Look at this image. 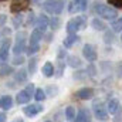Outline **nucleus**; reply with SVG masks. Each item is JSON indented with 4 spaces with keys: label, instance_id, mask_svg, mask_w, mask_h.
Instances as JSON below:
<instances>
[{
    "label": "nucleus",
    "instance_id": "obj_16",
    "mask_svg": "<svg viewBox=\"0 0 122 122\" xmlns=\"http://www.w3.org/2000/svg\"><path fill=\"white\" fill-rule=\"evenodd\" d=\"M0 107L3 109H10L13 107V98L10 95H4L1 99H0Z\"/></svg>",
    "mask_w": 122,
    "mask_h": 122
},
{
    "label": "nucleus",
    "instance_id": "obj_35",
    "mask_svg": "<svg viewBox=\"0 0 122 122\" xmlns=\"http://www.w3.org/2000/svg\"><path fill=\"white\" fill-rule=\"evenodd\" d=\"M88 71H90V72H88V75H91V77L95 74V72H94V71H95V68H94L92 65H90V67H88Z\"/></svg>",
    "mask_w": 122,
    "mask_h": 122
},
{
    "label": "nucleus",
    "instance_id": "obj_32",
    "mask_svg": "<svg viewBox=\"0 0 122 122\" xmlns=\"http://www.w3.org/2000/svg\"><path fill=\"white\" fill-rule=\"evenodd\" d=\"M109 4H114L115 7H122V0H108Z\"/></svg>",
    "mask_w": 122,
    "mask_h": 122
},
{
    "label": "nucleus",
    "instance_id": "obj_2",
    "mask_svg": "<svg viewBox=\"0 0 122 122\" xmlns=\"http://www.w3.org/2000/svg\"><path fill=\"white\" fill-rule=\"evenodd\" d=\"M44 10L53 16H58L61 14V11L64 10L65 6V0H47L44 4Z\"/></svg>",
    "mask_w": 122,
    "mask_h": 122
},
{
    "label": "nucleus",
    "instance_id": "obj_22",
    "mask_svg": "<svg viewBox=\"0 0 122 122\" xmlns=\"http://www.w3.org/2000/svg\"><path fill=\"white\" fill-rule=\"evenodd\" d=\"M81 60L78 58V57H75V56H70L68 57V65L70 67H72V68H78V67H81Z\"/></svg>",
    "mask_w": 122,
    "mask_h": 122
},
{
    "label": "nucleus",
    "instance_id": "obj_6",
    "mask_svg": "<svg viewBox=\"0 0 122 122\" xmlns=\"http://www.w3.org/2000/svg\"><path fill=\"white\" fill-rule=\"evenodd\" d=\"M9 47H10V40L4 38L0 44V64H3L4 61H7L9 57Z\"/></svg>",
    "mask_w": 122,
    "mask_h": 122
},
{
    "label": "nucleus",
    "instance_id": "obj_19",
    "mask_svg": "<svg viewBox=\"0 0 122 122\" xmlns=\"http://www.w3.org/2000/svg\"><path fill=\"white\" fill-rule=\"evenodd\" d=\"M54 65L51 64V62H46L44 64V67H43V74L46 75V77H53L54 75Z\"/></svg>",
    "mask_w": 122,
    "mask_h": 122
},
{
    "label": "nucleus",
    "instance_id": "obj_3",
    "mask_svg": "<svg viewBox=\"0 0 122 122\" xmlns=\"http://www.w3.org/2000/svg\"><path fill=\"white\" fill-rule=\"evenodd\" d=\"M26 37H27V34L24 33V31H21V33H19L17 34V37H16V44H14V47H13V53L16 54V56H20L27 47H26Z\"/></svg>",
    "mask_w": 122,
    "mask_h": 122
},
{
    "label": "nucleus",
    "instance_id": "obj_23",
    "mask_svg": "<svg viewBox=\"0 0 122 122\" xmlns=\"http://www.w3.org/2000/svg\"><path fill=\"white\" fill-rule=\"evenodd\" d=\"M112 30L115 31V33H121L122 31V16L121 17H117L114 21H112Z\"/></svg>",
    "mask_w": 122,
    "mask_h": 122
},
{
    "label": "nucleus",
    "instance_id": "obj_37",
    "mask_svg": "<svg viewBox=\"0 0 122 122\" xmlns=\"http://www.w3.org/2000/svg\"><path fill=\"white\" fill-rule=\"evenodd\" d=\"M14 122H23V119H16Z\"/></svg>",
    "mask_w": 122,
    "mask_h": 122
},
{
    "label": "nucleus",
    "instance_id": "obj_36",
    "mask_svg": "<svg viewBox=\"0 0 122 122\" xmlns=\"http://www.w3.org/2000/svg\"><path fill=\"white\" fill-rule=\"evenodd\" d=\"M0 122H6V115L3 112H0Z\"/></svg>",
    "mask_w": 122,
    "mask_h": 122
},
{
    "label": "nucleus",
    "instance_id": "obj_27",
    "mask_svg": "<svg viewBox=\"0 0 122 122\" xmlns=\"http://www.w3.org/2000/svg\"><path fill=\"white\" fill-rule=\"evenodd\" d=\"M38 48H40V46H29V47L26 48V51H27L29 56H33V54H36V53L38 51Z\"/></svg>",
    "mask_w": 122,
    "mask_h": 122
},
{
    "label": "nucleus",
    "instance_id": "obj_7",
    "mask_svg": "<svg viewBox=\"0 0 122 122\" xmlns=\"http://www.w3.org/2000/svg\"><path fill=\"white\" fill-rule=\"evenodd\" d=\"M82 54H84V57L87 58V61H91L92 62V61L97 60V51H95L94 46H91V44H85V46H84Z\"/></svg>",
    "mask_w": 122,
    "mask_h": 122
},
{
    "label": "nucleus",
    "instance_id": "obj_33",
    "mask_svg": "<svg viewBox=\"0 0 122 122\" xmlns=\"http://www.w3.org/2000/svg\"><path fill=\"white\" fill-rule=\"evenodd\" d=\"M62 70H64V64H62V61H60V62H58V70H57V75H58V77L62 74Z\"/></svg>",
    "mask_w": 122,
    "mask_h": 122
},
{
    "label": "nucleus",
    "instance_id": "obj_34",
    "mask_svg": "<svg viewBox=\"0 0 122 122\" xmlns=\"http://www.w3.org/2000/svg\"><path fill=\"white\" fill-rule=\"evenodd\" d=\"M105 41H107V43H111V41H112V34H111V33H107V36H105Z\"/></svg>",
    "mask_w": 122,
    "mask_h": 122
},
{
    "label": "nucleus",
    "instance_id": "obj_21",
    "mask_svg": "<svg viewBox=\"0 0 122 122\" xmlns=\"http://www.w3.org/2000/svg\"><path fill=\"white\" fill-rule=\"evenodd\" d=\"M14 80H16L19 84L26 82V80H27V72H26V70H19V71L16 72V75H14Z\"/></svg>",
    "mask_w": 122,
    "mask_h": 122
},
{
    "label": "nucleus",
    "instance_id": "obj_5",
    "mask_svg": "<svg viewBox=\"0 0 122 122\" xmlns=\"http://www.w3.org/2000/svg\"><path fill=\"white\" fill-rule=\"evenodd\" d=\"M88 6V0H72L70 4V13L75 11H84Z\"/></svg>",
    "mask_w": 122,
    "mask_h": 122
},
{
    "label": "nucleus",
    "instance_id": "obj_10",
    "mask_svg": "<svg viewBox=\"0 0 122 122\" xmlns=\"http://www.w3.org/2000/svg\"><path fill=\"white\" fill-rule=\"evenodd\" d=\"M75 97L77 98H80V99H91L92 97H94V90L92 88H81V90H78V91L75 92Z\"/></svg>",
    "mask_w": 122,
    "mask_h": 122
},
{
    "label": "nucleus",
    "instance_id": "obj_39",
    "mask_svg": "<svg viewBox=\"0 0 122 122\" xmlns=\"http://www.w3.org/2000/svg\"><path fill=\"white\" fill-rule=\"evenodd\" d=\"M121 40H122V36H121Z\"/></svg>",
    "mask_w": 122,
    "mask_h": 122
},
{
    "label": "nucleus",
    "instance_id": "obj_30",
    "mask_svg": "<svg viewBox=\"0 0 122 122\" xmlns=\"http://www.w3.org/2000/svg\"><path fill=\"white\" fill-rule=\"evenodd\" d=\"M48 24L51 26V29H54V30H56V29H58V26H60V20H58L57 17H53V19L50 20V23H48Z\"/></svg>",
    "mask_w": 122,
    "mask_h": 122
},
{
    "label": "nucleus",
    "instance_id": "obj_11",
    "mask_svg": "<svg viewBox=\"0 0 122 122\" xmlns=\"http://www.w3.org/2000/svg\"><path fill=\"white\" fill-rule=\"evenodd\" d=\"M30 3V0H13L11 3V11L17 13V11H21L27 7V4Z\"/></svg>",
    "mask_w": 122,
    "mask_h": 122
},
{
    "label": "nucleus",
    "instance_id": "obj_29",
    "mask_svg": "<svg viewBox=\"0 0 122 122\" xmlns=\"http://www.w3.org/2000/svg\"><path fill=\"white\" fill-rule=\"evenodd\" d=\"M36 65H37V60H36V58H31L30 64H29V71H30V74H34V72H36Z\"/></svg>",
    "mask_w": 122,
    "mask_h": 122
},
{
    "label": "nucleus",
    "instance_id": "obj_4",
    "mask_svg": "<svg viewBox=\"0 0 122 122\" xmlns=\"http://www.w3.org/2000/svg\"><path fill=\"white\" fill-rule=\"evenodd\" d=\"M92 111H94L95 118H98L99 121H107L108 119V111H107V107L102 102H95L94 107H92Z\"/></svg>",
    "mask_w": 122,
    "mask_h": 122
},
{
    "label": "nucleus",
    "instance_id": "obj_8",
    "mask_svg": "<svg viewBox=\"0 0 122 122\" xmlns=\"http://www.w3.org/2000/svg\"><path fill=\"white\" fill-rule=\"evenodd\" d=\"M41 111H43V107L38 105V104H31V105H29V107L24 108V114H26L27 117H36V115L40 114Z\"/></svg>",
    "mask_w": 122,
    "mask_h": 122
},
{
    "label": "nucleus",
    "instance_id": "obj_12",
    "mask_svg": "<svg viewBox=\"0 0 122 122\" xmlns=\"http://www.w3.org/2000/svg\"><path fill=\"white\" fill-rule=\"evenodd\" d=\"M48 23H50L48 17L44 16V14H41V16H38V19H37V21H36V29L44 31L47 27H48Z\"/></svg>",
    "mask_w": 122,
    "mask_h": 122
},
{
    "label": "nucleus",
    "instance_id": "obj_18",
    "mask_svg": "<svg viewBox=\"0 0 122 122\" xmlns=\"http://www.w3.org/2000/svg\"><path fill=\"white\" fill-rule=\"evenodd\" d=\"M78 41V36L77 34H68V37L67 38H64V47L65 48H70V47H72V44L74 43H77Z\"/></svg>",
    "mask_w": 122,
    "mask_h": 122
},
{
    "label": "nucleus",
    "instance_id": "obj_31",
    "mask_svg": "<svg viewBox=\"0 0 122 122\" xmlns=\"http://www.w3.org/2000/svg\"><path fill=\"white\" fill-rule=\"evenodd\" d=\"M23 61H24V58H23L21 56H19V57L16 56V58L13 60V64H14V65H19V64H23Z\"/></svg>",
    "mask_w": 122,
    "mask_h": 122
},
{
    "label": "nucleus",
    "instance_id": "obj_24",
    "mask_svg": "<svg viewBox=\"0 0 122 122\" xmlns=\"http://www.w3.org/2000/svg\"><path fill=\"white\" fill-rule=\"evenodd\" d=\"M65 117H67V119H68V121H74V119H75V117H77L75 109H74L72 107H67V109H65Z\"/></svg>",
    "mask_w": 122,
    "mask_h": 122
},
{
    "label": "nucleus",
    "instance_id": "obj_28",
    "mask_svg": "<svg viewBox=\"0 0 122 122\" xmlns=\"http://www.w3.org/2000/svg\"><path fill=\"white\" fill-rule=\"evenodd\" d=\"M13 72V70H11V67H3V68H0V75L1 77H4V75H9V74H11Z\"/></svg>",
    "mask_w": 122,
    "mask_h": 122
},
{
    "label": "nucleus",
    "instance_id": "obj_1",
    "mask_svg": "<svg viewBox=\"0 0 122 122\" xmlns=\"http://www.w3.org/2000/svg\"><path fill=\"white\" fill-rule=\"evenodd\" d=\"M95 13L101 17V19H105V20H111L114 21L118 16V11L117 9L108 6V4H104V3H95V7H94Z\"/></svg>",
    "mask_w": 122,
    "mask_h": 122
},
{
    "label": "nucleus",
    "instance_id": "obj_17",
    "mask_svg": "<svg viewBox=\"0 0 122 122\" xmlns=\"http://www.w3.org/2000/svg\"><path fill=\"white\" fill-rule=\"evenodd\" d=\"M80 30L78 24H77V20L75 19H71L68 23H67V33L68 34H77V31Z\"/></svg>",
    "mask_w": 122,
    "mask_h": 122
},
{
    "label": "nucleus",
    "instance_id": "obj_15",
    "mask_svg": "<svg viewBox=\"0 0 122 122\" xmlns=\"http://www.w3.org/2000/svg\"><path fill=\"white\" fill-rule=\"evenodd\" d=\"M33 97L31 94L26 91V90H23V91L19 92V95H17V98H16V101H17V104H27L29 101H30V98Z\"/></svg>",
    "mask_w": 122,
    "mask_h": 122
},
{
    "label": "nucleus",
    "instance_id": "obj_14",
    "mask_svg": "<svg viewBox=\"0 0 122 122\" xmlns=\"http://www.w3.org/2000/svg\"><path fill=\"white\" fill-rule=\"evenodd\" d=\"M118 108H119V101H118L117 98H112V99L108 101V104H107V111H108V114H111V115L117 114V112H118Z\"/></svg>",
    "mask_w": 122,
    "mask_h": 122
},
{
    "label": "nucleus",
    "instance_id": "obj_38",
    "mask_svg": "<svg viewBox=\"0 0 122 122\" xmlns=\"http://www.w3.org/2000/svg\"><path fill=\"white\" fill-rule=\"evenodd\" d=\"M46 122H51V121H46Z\"/></svg>",
    "mask_w": 122,
    "mask_h": 122
},
{
    "label": "nucleus",
    "instance_id": "obj_40",
    "mask_svg": "<svg viewBox=\"0 0 122 122\" xmlns=\"http://www.w3.org/2000/svg\"><path fill=\"white\" fill-rule=\"evenodd\" d=\"M0 1H3V0H0Z\"/></svg>",
    "mask_w": 122,
    "mask_h": 122
},
{
    "label": "nucleus",
    "instance_id": "obj_13",
    "mask_svg": "<svg viewBox=\"0 0 122 122\" xmlns=\"http://www.w3.org/2000/svg\"><path fill=\"white\" fill-rule=\"evenodd\" d=\"M43 33L44 31L38 30V29H34L33 33L30 34V44L29 46H38V43H40V40L43 37Z\"/></svg>",
    "mask_w": 122,
    "mask_h": 122
},
{
    "label": "nucleus",
    "instance_id": "obj_9",
    "mask_svg": "<svg viewBox=\"0 0 122 122\" xmlns=\"http://www.w3.org/2000/svg\"><path fill=\"white\" fill-rule=\"evenodd\" d=\"M74 122H91L90 111H88V109H85V108L80 109V111H78V114H77V117H75V119H74Z\"/></svg>",
    "mask_w": 122,
    "mask_h": 122
},
{
    "label": "nucleus",
    "instance_id": "obj_20",
    "mask_svg": "<svg viewBox=\"0 0 122 122\" xmlns=\"http://www.w3.org/2000/svg\"><path fill=\"white\" fill-rule=\"evenodd\" d=\"M91 24H92V27L95 29V30H98V31H104L105 29H107V24L101 20V19H94L91 21Z\"/></svg>",
    "mask_w": 122,
    "mask_h": 122
},
{
    "label": "nucleus",
    "instance_id": "obj_26",
    "mask_svg": "<svg viewBox=\"0 0 122 122\" xmlns=\"http://www.w3.org/2000/svg\"><path fill=\"white\" fill-rule=\"evenodd\" d=\"M75 20H77V24H78L80 30H82V29H85V27H87V20H85V17L78 16V17H75Z\"/></svg>",
    "mask_w": 122,
    "mask_h": 122
},
{
    "label": "nucleus",
    "instance_id": "obj_25",
    "mask_svg": "<svg viewBox=\"0 0 122 122\" xmlns=\"http://www.w3.org/2000/svg\"><path fill=\"white\" fill-rule=\"evenodd\" d=\"M33 97L36 98V101L41 102V101H44V99H46V92H44V90L38 88V90H36V91H34V95H33Z\"/></svg>",
    "mask_w": 122,
    "mask_h": 122
}]
</instances>
